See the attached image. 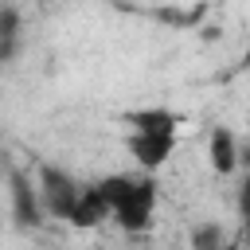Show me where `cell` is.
Returning <instances> with one entry per match:
<instances>
[{"label": "cell", "instance_id": "6da1fadb", "mask_svg": "<svg viewBox=\"0 0 250 250\" xmlns=\"http://www.w3.org/2000/svg\"><path fill=\"white\" fill-rule=\"evenodd\" d=\"M98 188L105 191L109 219L125 234H141V230L152 227V215H156V180H152V172H117V176L98 180Z\"/></svg>", "mask_w": 250, "mask_h": 250}, {"label": "cell", "instance_id": "7a4b0ae2", "mask_svg": "<svg viewBox=\"0 0 250 250\" xmlns=\"http://www.w3.org/2000/svg\"><path fill=\"white\" fill-rule=\"evenodd\" d=\"M39 203H43V211H51L55 219H70V211H74V203H78V184L62 172V168H51V164H43L39 168Z\"/></svg>", "mask_w": 250, "mask_h": 250}, {"label": "cell", "instance_id": "3957f363", "mask_svg": "<svg viewBox=\"0 0 250 250\" xmlns=\"http://www.w3.org/2000/svg\"><path fill=\"white\" fill-rule=\"evenodd\" d=\"M129 152L137 160L141 172H156L168 164V156L176 152V137H152V133H129Z\"/></svg>", "mask_w": 250, "mask_h": 250}, {"label": "cell", "instance_id": "277c9868", "mask_svg": "<svg viewBox=\"0 0 250 250\" xmlns=\"http://www.w3.org/2000/svg\"><path fill=\"white\" fill-rule=\"evenodd\" d=\"M125 125H129V133L176 137V129L184 125V117L172 113V109H164V105H145V109H125Z\"/></svg>", "mask_w": 250, "mask_h": 250}, {"label": "cell", "instance_id": "5b68a950", "mask_svg": "<svg viewBox=\"0 0 250 250\" xmlns=\"http://www.w3.org/2000/svg\"><path fill=\"white\" fill-rule=\"evenodd\" d=\"M105 219H109L105 191H102L98 184L82 188V191H78V203H74V211H70V223H74L78 230H90V227H102Z\"/></svg>", "mask_w": 250, "mask_h": 250}, {"label": "cell", "instance_id": "8992f818", "mask_svg": "<svg viewBox=\"0 0 250 250\" xmlns=\"http://www.w3.org/2000/svg\"><path fill=\"white\" fill-rule=\"evenodd\" d=\"M207 160H211V168L219 176H230L238 168V141H234V133L227 125L211 129V137H207Z\"/></svg>", "mask_w": 250, "mask_h": 250}, {"label": "cell", "instance_id": "52a82bcc", "mask_svg": "<svg viewBox=\"0 0 250 250\" xmlns=\"http://www.w3.org/2000/svg\"><path fill=\"white\" fill-rule=\"evenodd\" d=\"M12 211H16V219L23 223V227H39L43 219V203H39V191H31V184H27V176H20V172H12Z\"/></svg>", "mask_w": 250, "mask_h": 250}, {"label": "cell", "instance_id": "ba28073f", "mask_svg": "<svg viewBox=\"0 0 250 250\" xmlns=\"http://www.w3.org/2000/svg\"><path fill=\"white\" fill-rule=\"evenodd\" d=\"M16 39H20V16H16V8H0V59L12 55Z\"/></svg>", "mask_w": 250, "mask_h": 250}, {"label": "cell", "instance_id": "9c48e42d", "mask_svg": "<svg viewBox=\"0 0 250 250\" xmlns=\"http://www.w3.org/2000/svg\"><path fill=\"white\" fill-rule=\"evenodd\" d=\"M223 230L211 223V227H195L191 230V250H223Z\"/></svg>", "mask_w": 250, "mask_h": 250}, {"label": "cell", "instance_id": "30bf717a", "mask_svg": "<svg viewBox=\"0 0 250 250\" xmlns=\"http://www.w3.org/2000/svg\"><path fill=\"white\" fill-rule=\"evenodd\" d=\"M238 215H242V227H246V234H250V176H246L242 188H238Z\"/></svg>", "mask_w": 250, "mask_h": 250}, {"label": "cell", "instance_id": "8fae6325", "mask_svg": "<svg viewBox=\"0 0 250 250\" xmlns=\"http://www.w3.org/2000/svg\"><path fill=\"white\" fill-rule=\"evenodd\" d=\"M223 250H242V246H234V242H227V246H223Z\"/></svg>", "mask_w": 250, "mask_h": 250}]
</instances>
